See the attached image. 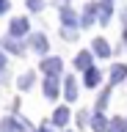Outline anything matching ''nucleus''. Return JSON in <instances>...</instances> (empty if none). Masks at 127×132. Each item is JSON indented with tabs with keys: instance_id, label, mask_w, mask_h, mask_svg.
Wrapping results in <instances>:
<instances>
[{
	"instance_id": "nucleus-1",
	"label": "nucleus",
	"mask_w": 127,
	"mask_h": 132,
	"mask_svg": "<svg viewBox=\"0 0 127 132\" xmlns=\"http://www.w3.org/2000/svg\"><path fill=\"white\" fill-rule=\"evenodd\" d=\"M25 33H31V22H28L25 16H17V19H11V25H9V39H22Z\"/></svg>"
},
{
	"instance_id": "nucleus-2",
	"label": "nucleus",
	"mask_w": 127,
	"mask_h": 132,
	"mask_svg": "<svg viewBox=\"0 0 127 132\" xmlns=\"http://www.w3.org/2000/svg\"><path fill=\"white\" fill-rule=\"evenodd\" d=\"M61 69H64V61H61L58 55L44 58V61H42V72L47 74V77H61Z\"/></svg>"
},
{
	"instance_id": "nucleus-3",
	"label": "nucleus",
	"mask_w": 127,
	"mask_h": 132,
	"mask_svg": "<svg viewBox=\"0 0 127 132\" xmlns=\"http://www.w3.org/2000/svg\"><path fill=\"white\" fill-rule=\"evenodd\" d=\"M113 16V0H97V22L108 25Z\"/></svg>"
},
{
	"instance_id": "nucleus-4",
	"label": "nucleus",
	"mask_w": 127,
	"mask_h": 132,
	"mask_svg": "<svg viewBox=\"0 0 127 132\" xmlns=\"http://www.w3.org/2000/svg\"><path fill=\"white\" fill-rule=\"evenodd\" d=\"M25 129H28V124L17 116H9V118L0 121V132H25Z\"/></svg>"
},
{
	"instance_id": "nucleus-5",
	"label": "nucleus",
	"mask_w": 127,
	"mask_h": 132,
	"mask_svg": "<svg viewBox=\"0 0 127 132\" xmlns=\"http://www.w3.org/2000/svg\"><path fill=\"white\" fill-rule=\"evenodd\" d=\"M28 44H31V47H33V52H39V55H47V50H50V41H47V36H44V33H31Z\"/></svg>"
},
{
	"instance_id": "nucleus-6",
	"label": "nucleus",
	"mask_w": 127,
	"mask_h": 132,
	"mask_svg": "<svg viewBox=\"0 0 127 132\" xmlns=\"http://www.w3.org/2000/svg\"><path fill=\"white\" fill-rule=\"evenodd\" d=\"M61 25H64V28H77V25H80V16L75 14L72 6H61Z\"/></svg>"
},
{
	"instance_id": "nucleus-7",
	"label": "nucleus",
	"mask_w": 127,
	"mask_h": 132,
	"mask_svg": "<svg viewBox=\"0 0 127 132\" xmlns=\"http://www.w3.org/2000/svg\"><path fill=\"white\" fill-rule=\"evenodd\" d=\"M64 96H66L69 102L77 99V80H75V74H66V77H64Z\"/></svg>"
},
{
	"instance_id": "nucleus-8",
	"label": "nucleus",
	"mask_w": 127,
	"mask_h": 132,
	"mask_svg": "<svg viewBox=\"0 0 127 132\" xmlns=\"http://www.w3.org/2000/svg\"><path fill=\"white\" fill-rule=\"evenodd\" d=\"M94 19H97V3H88L83 8V14H80V28H91Z\"/></svg>"
},
{
	"instance_id": "nucleus-9",
	"label": "nucleus",
	"mask_w": 127,
	"mask_h": 132,
	"mask_svg": "<svg viewBox=\"0 0 127 132\" xmlns=\"http://www.w3.org/2000/svg\"><path fill=\"white\" fill-rule=\"evenodd\" d=\"M42 88H44V96H47V99H55V96L61 94L58 77H44V85H42Z\"/></svg>"
},
{
	"instance_id": "nucleus-10",
	"label": "nucleus",
	"mask_w": 127,
	"mask_h": 132,
	"mask_svg": "<svg viewBox=\"0 0 127 132\" xmlns=\"http://www.w3.org/2000/svg\"><path fill=\"white\" fill-rule=\"evenodd\" d=\"M83 82H86V88H97L102 82V72L97 69V66H91L88 72H86V77H83Z\"/></svg>"
},
{
	"instance_id": "nucleus-11",
	"label": "nucleus",
	"mask_w": 127,
	"mask_h": 132,
	"mask_svg": "<svg viewBox=\"0 0 127 132\" xmlns=\"http://www.w3.org/2000/svg\"><path fill=\"white\" fill-rule=\"evenodd\" d=\"M66 121H69V107H55V113H53L50 124L61 129V127H66Z\"/></svg>"
},
{
	"instance_id": "nucleus-12",
	"label": "nucleus",
	"mask_w": 127,
	"mask_h": 132,
	"mask_svg": "<svg viewBox=\"0 0 127 132\" xmlns=\"http://www.w3.org/2000/svg\"><path fill=\"white\" fill-rule=\"evenodd\" d=\"M127 80V63H116L110 66V85H116V82Z\"/></svg>"
},
{
	"instance_id": "nucleus-13",
	"label": "nucleus",
	"mask_w": 127,
	"mask_h": 132,
	"mask_svg": "<svg viewBox=\"0 0 127 132\" xmlns=\"http://www.w3.org/2000/svg\"><path fill=\"white\" fill-rule=\"evenodd\" d=\"M91 44H94L91 52H94L97 58H110V47H108V41H105V39H94Z\"/></svg>"
},
{
	"instance_id": "nucleus-14",
	"label": "nucleus",
	"mask_w": 127,
	"mask_h": 132,
	"mask_svg": "<svg viewBox=\"0 0 127 132\" xmlns=\"http://www.w3.org/2000/svg\"><path fill=\"white\" fill-rule=\"evenodd\" d=\"M108 127H110V121L105 118V113H94L91 116V129L94 132H108Z\"/></svg>"
},
{
	"instance_id": "nucleus-15",
	"label": "nucleus",
	"mask_w": 127,
	"mask_h": 132,
	"mask_svg": "<svg viewBox=\"0 0 127 132\" xmlns=\"http://www.w3.org/2000/svg\"><path fill=\"white\" fill-rule=\"evenodd\" d=\"M91 52H77V58H75V69H80V72H88L91 69Z\"/></svg>"
},
{
	"instance_id": "nucleus-16",
	"label": "nucleus",
	"mask_w": 127,
	"mask_h": 132,
	"mask_svg": "<svg viewBox=\"0 0 127 132\" xmlns=\"http://www.w3.org/2000/svg\"><path fill=\"white\" fill-rule=\"evenodd\" d=\"M33 82H36V74H33V72H25V74H19L17 88H19V91H31V88H33Z\"/></svg>"
},
{
	"instance_id": "nucleus-17",
	"label": "nucleus",
	"mask_w": 127,
	"mask_h": 132,
	"mask_svg": "<svg viewBox=\"0 0 127 132\" xmlns=\"http://www.w3.org/2000/svg\"><path fill=\"white\" fill-rule=\"evenodd\" d=\"M6 52H11V55H22L25 52V47H22V41H17V39H6Z\"/></svg>"
},
{
	"instance_id": "nucleus-18",
	"label": "nucleus",
	"mask_w": 127,
	"mask_h": 132,
	"mask_svg": "<svg viewBox=\"0 0 127 132\" xmlns=\"http://www.w3.org/2000/svg\"><path fill=\"white\" fill-rule=\"evenodd\" d=\"M108 99H110V88H102L100 99H97V107H94V113H102V110H105V105H108Z\"/></svg>"
},
{
	"instance_id": "nucleus-19",
	"label": "nucleus",
	"mask_w": 127,
	"mask_h": 132,
	"mask_svg": "<svg viewBox=\"0 0 127 132\" xmlns=\"http://www.w3.org/2000/svg\"><path fill=\"white\" fill-rule=\"evenodd\" d=\"M108 132H127V118H110Z\"/></svg>"
},
{
	"instance_id": "nucleus-20",
	"label": "nucleus",
	"mask_w": 127,
	"mask_h": 132,
	"mask_svg": "<svg viewBox=\"0 0 127 132\" xmlns=\"http://www.w3.org/2000/svg\"><path fill=\"white\" fill-rule=\"evenodd\" d=\"M61 36L66 41H75L77 39V28H61Z\"/></svg>"
},
{
	"instance_id": "nucleus-21",
	"label": "nucleus",
	"mask_w": 127,
	"mask_h": 132,
	"mask_svg": "<svg viewBox=\"0 0 127 132\" xmlns=\"http://www.w3.org/2000/svg\"><path fill=\"white\" fill-rule=\"evenodd\" d=\"M44 8V0H28V11H33V14H39Z\"/></svg>"
},
{
	"instance_id": "nucleus-22",
	"label": "nucleus",
	"mask_w": 127,
	"mask_h": 132,
	"mask_svg": "<svg viewBox=\"0 0 127 132\" xmlns=\"http://www.w3.org/2000/svg\"><path fill=\"white\" fill-rule=\"evenodd\" d=\"M77 121H80V127H86V124H88V113H86V110H83V113L77 116Z\"/></svg>"
},
{
	"instance_id": "nucleus-23",
	"label": "nucleus",
	"mask_w": 127,
	"mask_h": 132,
	"mask_svg": "<svg viewBox=\"0 0 127 132\" xmlns=\"http://www.w3.org/2000/svg\"><path fill=\"white\" fill-rule=\"evenodd\" d=\"M9 11V0H0V14H6Z\"/></svg>"
},
{
	"instance_id": "nucleus-24",
	"label": "nucleus",
	"mask_w": 127,
	"mask_h": 132,
	"mask_svg": "<svg viewBox=\"0 0 127 132\" xmlns=\"http://www.w3.org/2000/svg\"><path fill=\"white\" fill-rule=\"evenodd\" d=\"M3 69H6V55L0 52V72H3Z\"/></svg>"
},
{
	"instance_id": "nucleus-25",
	"label": "nucleus",
	"mask_w": 127,
	"mask_h": 132,
	"mask_svg": "<svg viewBox=\"0 0 127 132\" xmlns=\"http://www.w3.org/2000/svg\"><path fill=\"white\" fill-rule=\"evenodd\" d=\"M36 132H50V127H47V124H44V127H39V129Z\"/></svg>"
},
{
	"instance_id": "nucleus-26",
	"label": "nucleus",
	"mask_w": 127,
	"mask_h": 132,
	"mask_svg": "<svg viewBox=\"0 0 127 132\" xmlns=\"http://www.w3.org/2000/svg\"><path fill=\"white\" fill-rule=\"evenodd\" d=\"M55 3H61V6H66V0H55Z\"/></svg>"
},
{
	"instance_id": "nucleus-27",
	"label": "nucleus",
	"mask_w": 127,
	"mask_h": 132,
	"mask_svg": "<svg viewBox=\"0 0 127 132\" xmlns=\"http://www.w3.org/2000/svg\"><path fill=\"white\" fill-rule=\"evenodd\" d=\"M124 44H127V28H124Z\"/></svg>"
}]
</instances>
